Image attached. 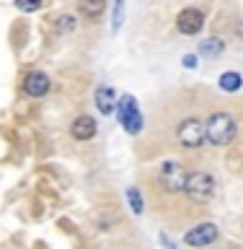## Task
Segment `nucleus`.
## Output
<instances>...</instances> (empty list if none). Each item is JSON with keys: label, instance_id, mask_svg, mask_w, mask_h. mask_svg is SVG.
Instances as JSON below:
<instances>
[{"label": "nucleus", "instance_id": "obj_1", "mask_svg": "<svg viewBox=\"0 0 243 249\" xmlns=\"http://www.w3.org/2000/svg\"><path fill=\"white\" fill-rule=\"evenodd\" d=\"M238 135V122L228 112H212L205 122V140L215 148L230 145Z\"/></svg>", "mask_w": 243, "mask_h": 249}, {"label": "nucleus", "instance_id": "obj_2", "mask_svg": "<svg viewBox=\"0 0 243 249\" xmlns=\"http://www.w3.org/2000/svg\"><path fill=\"white\" fill-rule=\"evenodd\" d=\"M215 187H217V182L210 171H192V174L186 177L184 192L192 202H210L215 195Z\"/></svg>", "mask_w": 243, "mask_h": 249}, {"label": "nucleus", "instance_id": "obj_3", "mask_svg": "<svg viewBox=\"0 0 243 249\" xmlns=\"http://www.w3.org/2000/svg\"><path fill=\"white\" fill-rule=\"evenodd\" d=\"M176 140H178V145L189 148V151L205 145V122H199L197 117H186V120H181L178 127H176Z\"/></svg>", "mask_w": 243, "mask_h": 249}, {"label": "nucleus", "instance_id": "obj_4", "mask_svg": "<svg viewBox=\"0 0 243 249\" xmlns=\"http://www.w3.org/2000/svg\"><path fill=\"white\" fill-rule=\"evenodd\" d=\"M116 107H119V122L124 124V130L130 132V135H137V132H143V112H140L137 107V99L135 96H122V101H116Z\"/></svg>", "mask_w": 243, "mask_h": 249}, {"label": "nucleus", "instance_id": "obj_5", "mask_svg": "<svg viewBox=\"0 0 243 249\" xmlns=\"http://www.w3.org/2000/svg\"><path fill=\"white\" fill-rule=\"evenodd\" d=\"M186 171L178 161H163L158 166V179L163 184V190L166 192H184L186 187Z\"/></svg>", "mask_w": 243, "mask_h": 249}, {"label": "nucleus", "instance_id": "obj_6", "mask_svg": "<svg viewBox=\"0 0 243 249\" xmlns=\"http://www.w3.org/2000/svg\"><path fill=\"white\" fill-rule=\"evenodd\" d=\"M217 236H220L217 226L210 223V221H205V223H197L194 229L186 231V233H184V241H186L189 247H210V244H215V241H217Z\"/></svg>", "mask_w": 243, "mask_h": 249}, {"label": "nucleus", "instance_id": "obj_7", "mask_svg": "<svg viewBox=\"0 0 243 249\" xmlns=\"http://www.w3.org/2000/svg\"><path fill=\"white\" fill-rule=\"evenodd\" d=\"M176 26L181 34L192 36V34H199L202 26H205V13L199 8H184L181 13L176 16Z\"/></svg>", "mask_w": 243, "mask_h": 249}, {"label": "nucleus", "instance_id": "obj_8", "mask_svg": "<svg viewBox=\"0 0 243 249\" xmlns=\"http://www.w3.org/2000/svg\"><path fill=\"white\" fill-rule=\"evenodd\" d=\"M49 75L42 73V70H34V73H29L26 78H23V93L31 99H39V96H44L47 91H49Z\"/></svg>", "mask_w": 243, "mask_h": 249}, {"label": "nucleus", "instance_id": "obj_9", "mask_svg": "<svg viewBox=\"0 0 243 249\" xmlns=\"http://www.w3.org/2000/svg\"><path fill=\"white\" fill-rule=\"evenodd\" d=\"M70 132H73L75 140H91L93 135H96V120L88 117V114L75 117L73 124H70Z\"/></svg>", "mask_w": 243, "mask_h": 249}, {"label": "nucleus", "instance_id": "obj_10", "mask_svg": "<svg viewBox=\"0 0 243 249\" xmlns=\"http://www.w3.org/2000/svg\"><path fill=\"white\" fill-rule=\"evenodd\" d=\"M96 109L101 114H112L114 112V107H116V93L109 89V86H98L96 89Z\"/></svg>", "mask_w": 243, "mask_h": 249}, {"label": "nucleus", "instance_id": "obj_11", "mask_svg": "<svg viewBox=\"0 0 243 249\" xmlns=\"http://www.w3.org/2000/svg\"><path fill=\"white\" fill-rule=\"evenodd\" d=\"M223 52H225V42H223V39H217V36H210V39H205V42H199V54H202V57H207V60L220 57Z\"/></svg>", "mask_w": 243, "mask_h": 249}, {"label": "nucleus", "instance_id": "obj_12", "mask_svg": "<svg viewBox=\"0 0 243 249\" xmlns=\"http://www.w3.org/2000/svg\"><path fill=\"white\" fill-rule=\"evenodd\" d=\"M106 8V0H81V16L85 18H101V13H104Z\"/></svg>", "mask_w": 243, "mask_h": 249}, {"label": "nucleus", "instance_id": "obj_13", "mask_svg": "<svg viewBox=\"0 0 243 249\" xmlns=\"http://www.w3.org/2000/svg\"><path fill=\"white\" fill-rule=\"evenodd\" d=\"M241 86H243L241 73H223V75H220V89H223V91L236 93V91L241 89Z\"/></svg>", "mask_w": 243, "mask_h": 249}, {"label": "nucleus", "instance_id": "obj_14", "mask_svg": "<svg viewBox=\"0 0 243 249\" xmlns=\"http://www.w3.org/2000/svg\"><path fill=\"white\" fill-rule=\"evenodd\" d=\"M127 202H130L132 213H135V215H143V210H145V200H143V195H140L137 187H127Z\"/></svg>", "mask_w": 243, "mask_h": 249}, {"label": "nucleus", "instance_id": "obj_15", "mask_svg": "<svg viewBox=\"0 0 243 249\" xmlns=\"http://www.w3.org/2000/svg\"><path fill=\"white\" fill-rule=\"evenodd\" d=\"M16 5H18V11H23V13H34L42 8V0H16Z\"/></svg>", "mask_w": 243, "mask_h": 249}, {"label": "nucleus", "instance_id": "obj_16", "mask_svg": "<svg viewBox=\"0 0 243 249\" xmlns=\"http://www.w3.org/2000/svg\"><path fill=\"white\" fill-rule=\"evenodd\" d=\"M75 29V18L73 16H60L57 18V31L60 34H67V31H73Z\"/></svg>", "mask_w": 243, "mask_h": 249}, {"label": "nucleus", "instance_id": "obj_17", "mask_svg": "<svg viewBox=\"0 0 243 249\" xmlns=\"http://www.w3.org/2000/svg\"><path fill=\"white\" fill-rule=\"evenodd\" d=\"M122 8H124V0H116L114 5V21H112V29L119 31V23H122Z\"/></svg>", "mask_w": 243, "mask_h": 249}, {"label": "nucleus", "instance_id": "obj_18", "mask_svg": "<svg viewBox=\"0 0 243 249\" xmlns=\"http://www.w3.org/2000/svg\"><path fill=\"white\" fill-rule=\"evenodd\" d=\"M184 65L189 68V70H194V68H197V57H194V54H186V57H184Z\"/></svg>", "mask_w": 243, "mask_h": 249}, {"label": "nucleus", "instance_id": "obj_19", "mask_svg": "<svg viewBox=\"0 0 243 249\" xmlns=\"http://www.w3.org/2000/svg\"><path fill=\"white\" fill-rule=\"evenodd\" d=\"M236 36H238V39H243V18L236 23Z\"/></svg>", "mask_w": 243, "mask_h": 249}]
</instances>
